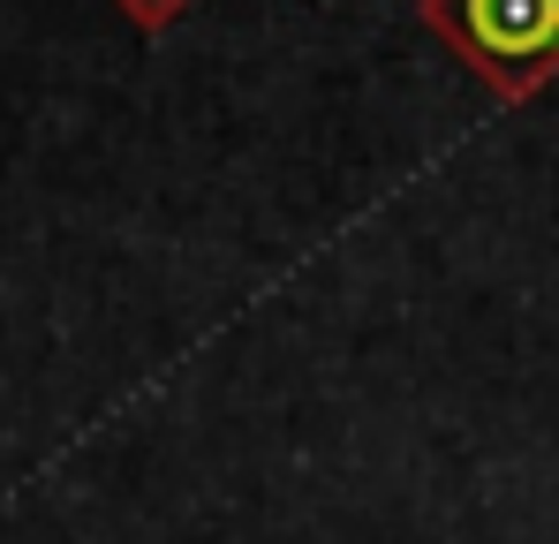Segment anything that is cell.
I'll list each match as a JSON object with an SVG mask.
<instances>
[{"label": "cell", "mask_w": 559, "mask_h": 544, "mask_svg": "<svg viewBox=\"0 0 559 544\" xmlns=\"http://www.w3.org/2000/svg\"><path fill=\"white\" fill-rule=\"evenodd\" d=\"M416 23L499 106H522L559 76V0H416Z\"/></svg>", "instance_id": "obj_1"}, {"label": "cell", "mask_w": 559, "mask_h": 544, "mask_svg": "<svg viewBox=\"0 0 559 544\" xmlns=\"http://www.w3.org/2000/svg\"><path fill=\"white\" fill-rule=\"evenodd\" d=\"M121 15H129L136 31H167L175 15H189V0H121Z\"/></svg>", "instance_id": "obj_2"}]
</instances>
